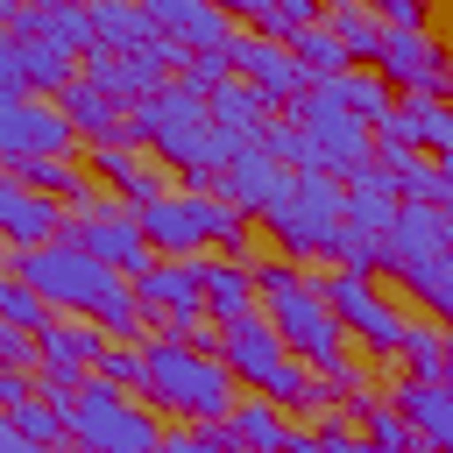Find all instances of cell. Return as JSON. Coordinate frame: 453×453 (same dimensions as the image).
I'll return each mask as SVG.
<instances>
[{"label": "cell", "mask_w": 453, "mask_h": 453, "mask_svg": "<svg viewBox=\"0 0 453 453\" xmlns=\"http://www.w3.org/2000/svg\"><path fill=\"white\" fill-rule=\"evenodd\" d=\"M375 276L396 283L411 311H453V205H396L389 234L375 241Z\"/></svg>", "instance_id": "cell-1"}, {"label": "cell", "mask_w": 453, "mask_h": 453, "mask_svg": "<svg viewBox=\"0 0 453 453\" xmlns=\"http://www.w3.org/2000/svg\"><path fill=\"white\" fill-rule=\"evenodd\" d=\"M234 389H241V382L226 375V361H219V354L184 347L170 326L142 333V382H134V396H142V403H156L163 418H226Z\"/></svg>", "instance_id": "cell-2"}, {"label": "cell", "mask_w": 453, "mask_h": 453, "mask_svg": "<svg viewBox=\"0 0 453 453\" xmlns=\"http://www.w3.org/2000/svg\"><path fill=\"white\" fill-rule=\"evenodd\" d=\"M64 418H71V446H92V453H156L170 425L156 403H142L134 389H113L106 375H85Z\"/></svg>", "instance_id": "cell-3"}, {"label": "cell", "mask_w": 453, "mask_h": 453, "mask_svg": "<svg viewBox=\"0 0 453 453\" xmlns=\"http://www.w3.org/2000/svg\"><path fill=\"white\" fill-rule=\"evenodd\" d=\"M340 219V177H326V170H290V184L255 212V234H262V248H276V255H290V262H319L326 255V226Z\"/></svg>", "instance_id": "cell-4"}, {"label": "cell", "mask_w": 453, "mask_h": 453, "mask_svg": "<svg viewBox=\"0 0 453 453\" xmlns=\"http://www.w3.org/2000/svg\"><path fill=\"white\" fill-rule=\"evenodd\" d=\"M7 269H14L21 283H35V290L50 297V311H92V304L120 283V269H106L99 255H85L78 241H35V248H14Z\"/></svg>", "instance_id": "cell-5"}, {"label": "cell", "mask_w": 453, "mask_h": 453, "mask_svg": "<svg viewBox=\"0 0 453 453\" xmlns=\"http://www.w3.org/2000/svg\"><path fill=\"white\" fill-rule=\"evenodd\" d=\"M375 78L389 92H425V99H453V71H446V42L439 28H382L375 42Z\"/></svg>", "instance_id": "cell-6"}, {"label": "cell", "mask_w": 453, "mask_h": 453, "mask_svg": "<svg viewBox=\"0 0 453 453\" xmlns=\"http://www.w3.org/2000/svg\"><path fill=\"white\" fill-rule=\"evenodd\" d=\"M127 290L142 304V326H184V319H205V297H198V255H149L142 269H127Z\"/></svg>", "instance_id": "cell-7"}, {"label": "cell", "mask_w": 453, "mask_h": 453, "mask_svg": "<svg viewBox=\"0 0 453 453\" xmlns=\"http://www.w3.org/2000/svg\"><path fill=\"white\" fill-rule=\"evenodd\" d=\"M382 389H389L396 418L418 432V453H453V382H439V375H403V368H382Z\"/></svg>", "instance_id": "cell-8"}, {"label": "cell", "mask_w": 453, "mask_h": 453, "mask_svg": "<svg viewBox=\"0 0 453 453\" xmlns=\"http://www.w3.org/2000/svg\"><path fill=\"white\" fill-rule=\"evenodd\" d=\"M21 156H78L71 120L42 92H21V99L0 106V163H21Z\"/></svg>", "instance_id": "cell-9"}, {"label": "cell", "mask_w": 453, "mask_h": 453, "mask_svg": "<svg viewBox=\"0 0 453 453\" xmlns=\"http://www.w3.org/2000/svg\"><path fill=\"white\" fill-rule=\"evenodd\" d=\"M78 163L106 184V198H120V205H149L156 191H170V170L149 156V149H134V142H78Z\"/></svg>", "instance_id": "cell-10"}, {"label": "cell", "mask_w": 453, "mask_h": 453, "mask_svg": "<svg viewBox=\"0 0 453 453\" xmlns=\"http://www.w3.org/2000/svg\"><path fill=\"white\" fill-rule=\"evenodd\" d=\"M219 50H226V64H234V71H241V78H248V85H255V92H262L269 106H283V99H297V85H304V71H297V57H290V50L276 42V35H255L248 21H234Z\"/></svg>", "instance_id": "cell-11"}, {"label": "cell", "mask_w": 453, "mask_h": 453, "mask_svg": "<svg viewBox=\"0 0 453 453\" xmlns=\"http://www.w3.org/2000/svg\"><path fill=\"white\" fill-rule=\"evenodd\" d=\"M149 255H198L205 248V191H156L149 205H134Z\"/></svg>", "instance_id": "cell-12"}, {"label": "cell", "mask_w": 453, "mask_h": 453, "mask_svg": "<svg viewBox=\"0 0 453 453\" xmlns=\"http://www.w3.org/2000/svg\"><path fill=\"white\" fill-rule=\"evenodd\" d=\"M78 219V248L85 255H99L106 269H142L149 262V241H142V219H134V205H120V198H99V205H85V212H71Z\"/></svg>", "instance_id": "cell-13"}, {"label": "cell", "mask_w": 453, "mask_h": 453, "mask_svg": "<svg viewBox=\"0 0 453 453\" xmlns=\"http://www.w3.org/2000/svg\"><path fill=\"white\" fill-rule=\"evenodd\" d=\"M283 354H290V347L276 340V326H269L262 311H241V319L219 326V361H226V375H234L241 389H262Z\"/></svg>", "instance_id": "cell-14"}, {"label": "cell", "mask_w": 453, "mask_h": 453, "mask_svg": "<svg viewBox=\"0 0 453 453\" xmlns=\"http://www.w3.org/2000/svg\"><path fill=\"white\" fill-rule=\"evenodd\" d=\"M283 184H290V163H276L269 149H255V142H248V149H234V156L219 163V184H212V191L255 219V212H262V205H269Z\"/></svg>", "instance_id": "cell-15"}, {"label": "cell", "mask_w": 453, "mask_h": 453, "mask_svg": "<svg viewBox=\"0 0 453 453\" xmlns=\"http://www.w3.org/2000/svg\"><path fill=\"white\" fill-rule=\"evenodd\" d=\"M57 226H64V205L42 198V191H28V184L0 163V241H7V248H35V241H57Z\"/></svg>", "instance_id": "cell-16"}, {"label": "cell", "mask_w": 453, "mask_h": 453, "mask_svg": "<svg viewBox=\"0 0 453 453\" xmlns=\"http://www.w3.org/2000/svg\"><path fill=\"white\" fill-rule=\"evenodd\" d=\"M389 368L453 382V333H446V319H432V311H411V304H403V326H396V354H389Z\"/></svg>", "instance_id": "cell-17"}, {"label": "cell", "mask_w": 453, "mask_h": 453, "mask_svg": "<svg viewBox=\"0 0 453 453\" xmlns=\"http://www.w3.org/2000/svg\"><path fill=\"white\" fill-rule=\"evenodd\" d=\"M198 297H205V319H212V326L255 311V276H248V262H241V255L198 248Z\"/></svg>", "instance_id": "cell-18"}, {"label": "cell", "mask_w": 453, "mask_h": 453, "mask_svg": "<svg viewBox=\"0 0 453 453\" xmlns=\"http://www.w3.org/2000/svg\"><path fill=\"white\" fill-rule=\"evenodd\" d=\"M205 113H212V127H219L234 149H248V142H255V127H262L276 106H269V99H262V92H255L241 71H226V78L205 92Z\"/></svg>", "instance_id": "cell-19"}, {"label": "cell", "mask_w": 453, "mask_h": 453, "mask_svg": "<svg viewBox=\"0 0 453 453\" xmlns=\"http://www.w3.org/2000/svg\"><path fill=\"white\" fill-rule=\"evenodd\" d=\"M57 113L71 120V134H78V142H106V134L120 142V113H127V106H120L106 85H92V78H71V85L57 92Z\"/></svg>", "instance_id": "cell-20"}, {"label": "cell", "mask_w": 453, "mask_h": 453, "mask_svg": "<svg viewBox=\"0 0 453 453\" xmlns=\"http://www.w3.org/2000/svg\"><path fill=\"white\" fill-rule=\"evenodd\" d=\"M149 7V21L170 35V42H184V50H212V42H226V14L212 7V0H142Z\"/></svg>", "instance_id": "cell-21"}, {"label": "cell", "mask_w": 453, "mask_h": 453, "mask_svg": "<svg viewBox=\"0 0 453 453\" xmlns=\"http://www.w3.org/2000/svg\"><path fill=\"white\" fill-rule=\"evenodd\" d=\"M85 21H92V42H106V50H149L163 35L142 0H85Z\"/></svg>", "instance_id": "cell-22"}, {"label": "cell", "mask_w": 453, "mask_h": 453, "mask_svg": "<svg viewBox=\"0 0 453 453\" xmlns=\"http://www.w3.org/2000/svg\"><path fill=\"white\" fill-rule=\"evenodd\" d=\"M319 21L340 35L347 64H368V57H375V42H382V28H389V21H382L375 7H361V0H326V7H319Z\"/></svg>", "instance_id": "cell-23"}, {"label": "cell", "mask_w": 453, "mask_h": 453, "mask_svg": "<svg viewBox=\"0 0 453 453\" xmlns=\"http://www.w3.org/2000/svg\"><path fill=\"white\" fill-rule=\"evenodd\" d=\"M354 432H361V453H418V432L396 418L389 389H375V396L354 411Z\"/></svg>", "instance_id": "cell-24"}, {"label": "cell", "mask_w": 453, "mask_h": 453, "mask_svg": "<svg viewBox=\"0 0 453 453\" xmlns=\"http://www.w3.org/2000/svg\"><path fill=\"white\" fill-rule=\"evenodd\" d=\"M21 78H28V92H42V99H57L71 78H78V50H64V42H42V35H28L21 42Z\"/></svg>", "instance_id": "cell-25"}, {"label": "cell", "mask_w": 453, "mask_h": 453, "mask_svg": "<svg viewBox=\"0 0 453 453\" xmlns=\"http://www.w3.org/2000/svg\"><path fill=\"white\" fill-rule=\"evenodd\" d=\"M205 248H212V255H241V262H248V255L262 248V234H255V219H248L241 205H226L219 191H205Z\"/></svg>", "instance_id": "cell-26"}, {"label": "cell", "mask_w": 453, "mask_h": 453, "mask_svg": "<svg viewBox=\"0 0 453 453\" xmlns=\"http://www.w3.org/2000/svg\"><path fill=\"white\" fill-rule=\"evenodd\" d=\"M226 425H234V439H241V446H262V453H276V439H283V411H276L262 389H234Z\"/></svg>", "instance_id": "cell-27"}, {"label": "cell", "mask_w": 453, "mask_h": 453, "mask_svg": "<svg viewBox=\"0 0 453 453\" xmlns=\"http://www.w3.org/2000/svg\"><path fill=\"white\" fill-rule=\"evenodd\" d=\"M283 50L297 57V71H304V78H333V71H347V50H340V35H333L326 21L290 28V35H283Z\"/></svg>", "instance_id": "cell-28"}, {"label": "cell", "mask_w": 453, "mask_h": 453, "mask_svg": "<svg viewBox=\"0 0 453 453\" xmlns=\"http://www.w3.org/2000/svg\"><path fill=\"white\" fill-rule=\"evenodd\" d=\"M7 418H14V432H21V446H71V418H64V403H50V396H21V403H7Z\"/></svg>", "instance_id": "cell-29"}, {"label": "cell", "mask_w": 453, "mask_h": 453, "mask_svg": "<svg viewBox=\"0 0 453 453\" xmlns=\"http://www.w3.org/2000/svg\"><path fill=\"white\" fill-rule=\"evenodd\" d=\"M396 191H375V184H340V219H354V226H368L375 241L389 234V219H396Z\"/></svg>", "instance_id": "cell-30"}, {"label": "cell", "mask_w": 453, "mask_h": 453, "mask_svg": "<svg viewBox=\"0 0 453 453\" xmlns=\"http://www.w3.org/2000/svg\"><path fill=\"white\" fill-rule=\"evenodd\" d=\"M319 262H340V269H368L375 276V234L368 226H354V219H333L326 226V255Z\"/></svg>", "instance_id": "cell-31"}, {"label": "cell", "mask_w": 453, "mask_h": 453, "mask_svg": "<svg viewBox=\"0 0 453 453\" xmlns=\"http://www.w3.org/2000/svg\"><path fill=\"white\" fill-rule=\"evenodd\" d=\"M411 113H418V149L425 156H453V99L411 92Z\"/></svg>", "instance_id": "cell-32"}, {"label": "cell", "mask_w": 453, "mask_h": 453, "mask_svg": "<svg viewBox=\"0 0 453 453\" xmlns=\"http://www.w3.org/2000/svg\"><path fill=\"white\" fill-rule=\"evenodd\" d=\"M319 7H326V0H262V7L248 14V28H255V35H276V42H283L290 28L319 21Z\"/></svg>", "instance_id": "cell-33"}, {"label": "cell", "mask_w": 453, "mask_h": 453, "mask_svg": "<svg viewBox=\"0 0 453 453\" xmlns=\"http://www.w3.org/2000/svg\"><path fill=\"white\" fill-rule=\"evenodd\" d=\"M92 375H106L113 389H134L142 382V340H106L92 354Z\"/></svg>", "instance_id": "cell-34"}, {"label": "cell", "mask_w": 453, "mask_h": 453, "mask_svg": "<svg viewBox=\"0 0 453 453\" xmlns=\"http://www.w3.org/2000/svg\"><path fill=\"white\" fill-rule=\"evenodd\" d=\"M85 375H92V368H78V361H35V368H28V389L50 396V403H71V389H78Z\"/></svg>", "instance_id": "cell-35"}, {"label": "cell", "mask_w": 453, "mask_h": 453, "mask_svg": "<svg viewBox=\"0 0 453 453\" xmlns=\"http://www.w3.org/2000/svg\"><path fill=\"white\" fill-rule=\"evenodd\" d=\"M0 361L28 375V368H35V333H28V326H14V319H0Z\"/></svg>", "instance_id": "cell-36"}, {"label": "cell", "mask_w": 453, "mask_h": 453, "mask_svg": "<svg viewBox=\"0 0 453 453\" xmlns=\"http://www.w3.org/2000/svg\"><path fill=\"white\" fill-rule=\"evenodd\" d=\"M21 396H28V375L0 361V411H7V403H21Z\"/></svg>", "instance_id": "cell-37"}, {"label": "cell", "mask_w": 453, "mask_h": 453, "mask_svg": "<svg viewBox=\"0 0 453 453\" xmlns=\"http://www.w3.org/2000/svg\"><path fill=\"white\" fill-rule=\"evenodd\" d=\"M0 453H28V446H21V432H14V418H7V411H0Z\"/></svg>", "instance_id": "cell-38"}, {"label": "cell", "mask_w": 453, "mask_h": 453, "mask_svg": "<svg viewBox=\"0 0 453 453\" xmlns=\"http://www.w3.org/2000/svg\"><path fill=\"white\" fill-rule=\"evenodd\" d=\"M212 7H219V14H226V21H248V14H255V7H262V0H212Z\"/></svg>", "instance_id": "cell-39"}, {"label": "cell", "mask_w": 453, "mask_h": 453, "mask_svg": "<svg viewBox=\"0 0 453 453\" xmlns=\"http://www.w3.org/2000/svg\"><path fill=\"white\" fill-rule=\"evenodd\" d=\"M7 255H14V248H7V241H0V269H7Z\"/></svg>", "instance_id": "cell-40"}, {"label": "cell", "mask_w": 453, "mask_h": 453, "mask_svg": "<svg viewBox=\"0 0 453 453\" xmlns=\"http://www.w3.org/2000/svg\"><path fill=\"white\" fill-rule=\"evenodd\" d=\"M0 7H7V0H0Z\"/></svg>", "instance_id": "cell-41"}]
</instances>
